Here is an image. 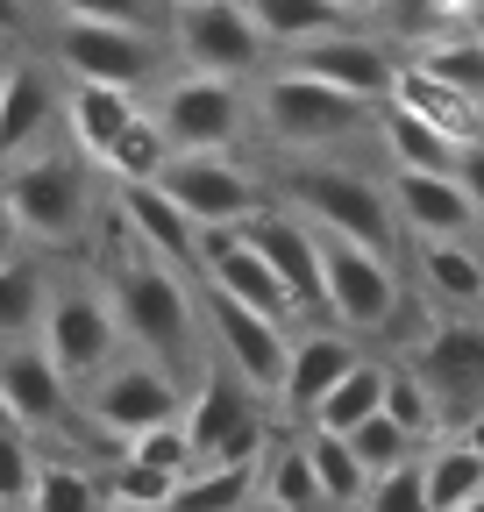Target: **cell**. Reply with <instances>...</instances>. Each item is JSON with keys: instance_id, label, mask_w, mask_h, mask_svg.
<instances>
[{"instance_id": "obj_1", "label": "cell", "mask_w": 484, "mask_h": 512, "mask_svg": "<svg viewBox=\"0 0 484 512\" xmlns=\"http://www.w3.org/2000/svg\"><path fill=\"white\" fill-rule=\"evenodd\" d=\"M114 221V214H107ZM100 278L114 292V313H121V335H129V349L157 356L164 370L178 377H200L207 370V320H200V285L193 271H178L171 256L143 249L129 228L114 221V242L100 256Z\"/></svg>"}, {"instance_id": "obj_2", "label": "cell", "mask_w": 484, "mask_h": 512, "mask_svg": "<svg viewBox=\"0 0 484 512\" xmlns=\"http://www.w3.org/2000/svg\"><path fill=\"white\" fill-rule=\"evenodd\" d=\"M0 207L15 214V228L29 235L36 256H72L107 207L100 200V164L72 136H50L43 150L0 164Z\"/></svg>"}, {"instance_id": "obj_3", "label": "cell", "mask_w": 484, "mask_h": 512, "mask_svg": "<svg viewBox=\"0 0 484 512\" xmlns=\"http://www.w3.org/2000/svg\"><path fill=\"white\" fill-rule=\"evenodd\" d=\"M271 200H285L292 214H307L314 228L349 235V242H363V249H385V256L406 249V228H399V207H392V178H371L363 164H349V157H335V150L292 157V164L271 178Z\"/></svg>"}, {"instance_id": "obj_4", "label": "cell", "mask_w": 484, "mask_h": 512, "mask_svg": "<svg viewBox=\"0 0 484 512\" xmlns=\"http://www.w3.org/2000/svg\"><path fill=\"white\" fill-rule=\"evenodd\" d=\"M257 128L285 150V157H307V150H342L356 143L363 128H378V107L356 100L299 64H278V72L257 86Z\"/></svg>"}, {"instance_id": "obj_5", "label": "cell", "mask_w": 484, "mask_h": 512, "mask_svg": "<svg viewBox=\"0 0 484 512\" xmlns=\"http://www.w3.org/2000/svg\"><path fill=\"white\" fill-rule=\"evenodd\" d=\"M36 342L57 356V370H65L72 384H93L121 349H129V335H121V313H114V292L100 271H50V292H43V328Z\"/></svg>"}, {"instance_id": "obj_6", "label": "cell", "mask_w": 484, "mask_h": 512, "mask_svg": "<svg viewBox=\"0 0 484 512\" xmlns=\"http://www.w3.org/2000/svg\"><path fill=\"white\" fill-rule=\"evenodd\" d=\"M43 57L57 64V79H107V86H157L171 43L164 29L136 22H93V15H50L43 22Z\"/></svg>"}, {"instance_id": "obj_7", "label": "cell", "mask_w": 484, "mask_h": 512, "mask_svg": "<svg viewBox=\"0 0 484 512\" xmlns=\"http://www.w3.org/2000/svg\"><path fill=\"white\" fill-rule=\"evenodd\" d=\"M178 406H186V377L164 370L143 349H121L93 384H79V420L114 448L143 427H157V420H178Z\"/></svg>"}, {"instance_id": "obj_8", "label": "cell", "mask_w": 484, "mask_h": 512, "mask_svg": "<svg viewBox=\"0 0 484 512\" xmlns=\"http://www.w3.org/2000/svg\"><path fill=\"white\" fill-rule=\"evenodd\" d=\"M178 420H186V434H193L200 456H221V463H257L264 448H271L264 392H250V384H242L221 356H207V370L186 384Z\"/></svg>"}, {"instance_id": "obj_9", "label": "cell", "mask_w": 484, "mask_h": 512, "mask_svg": "<svg viewBox=\"0 0 484 512\" xmlns=\"http://www.w3.org/2000/svg\"><path fill=\"white\" fill-rule=\"evenodd\" d=\"M164 43H171V64L221 72V79H250L271 57V36L257 29V15L242 8V0H186V8H171Z\"/></svg>"}, {"instance_id": "obj_10", "label": "cell", "mask_w": 484, "mask_h": 512, "mask_svg": "<svg viewBox=\"0 0 484 512\" xmlns=\"http://www.w3.org/2000/svg\"><path fill=\"white\" fill-rule=\"evenodd\" d=\"M150 114L171 136V150H235L242 128H250V100H242V79L221 72H186L178 64L171 79L150 86Z\"/></svg>"}, {"instance_id": "obj_11", "label": "cell", "mask_w": 484, "mask_h": 512, "mask_svg": "<svg viewBox=\"0 0 484 512\" xmlns=\"http://www.w3.org/2000/svg\"><path fill=\"white\" fill-rule=\"evenodd\" d=\"M321 285H328V320H342L349 335H385L399 320V256L385 249H363L349 235L321 228Z\"/></svg>"}, {"instance_id": "obj_12", "label": "cell", "mask_w": 484, "mask_h": 512, "mask_svg": "<svg viewBox=\"0 0 484 512\" xmlns=\"http://www.w3.org/2000/svg\"><path fill=\"white\" fill-rule=\"evenodd\" d=\"M157 185H164L200 228H235V221H250V214L271 200V185L242 164L235 150H171V164L157 171Z\"/></svg>"}, {"instance_id": "obj_13", "label": "cell", "mask_w": 484, "mask_h": 512, "mask_svg": "<svg viewBox=\"0 0 484 512\" xmlns=\"http://www.w3.org/2000/svg\"><path fill=\"white\" fill-rule=\"evenodd\" d=\"M200 320H207V342L214 356L250 384V392L278 399V377H285V349H292V320H271L257 306H242L214 285H200Z\"/></svg>"}, {"instance_id": "obj_14", "label": "cell", "mask_w": 484, "mask_h": 512, "mask_svg": "<svg viewBox=\"0 0 484 512\" xmlns=\"http://www.w3.org/2000/svg\"><path fill=\"white\" fill-rule=\"evenodd\" d=\"M406 363L420 370V384L435 392L442 420L456 427L470 406H484V313H435Z\"/></svg>"}, {"instance_id": "obj_15", "label": "cell", "mask_w": 484, "mask_h": 512, "mask_svg": "<svg viewBox=\"0 0 484 512\" xmlns=\"http://www.w3.org/2000/svg\"><path fill=\"white\" fill-rule=\"evenodd\" d=\"M0 392H8L15 427H29L36 441L72 434V427H79V384L57 370V356H50L36 335L0 342Z\"/></svg>"}, {"instance_id": "obj_16", "label": "cell", "mask_w": 484, "mask_h": 512, "mask_svg": "<svg viewBox=\"0 0 484 512\" xmlns=\"http://www.w3.org/2000/svg\"><path fill=\"white\" fill-rule=\"evenodd\" d=\"M264 249V264L278 271V285L292 292V313L299 320H328V285H321V228L307 214H292L285 200H264L250 221H235Z\"/></svg>"}, {"instance_id": "obj_17", "label": "cell", "mask_w": 484, "mask_h": 512, "mask_svg": "<svg viewBox=\"0 0 484 512\" xmlns=\"http://www.w3.org/2000/svg\"><path fill=\"white\" fill-rule=\"evenodd\" d=\"M50 136H65V86H57L50 57L22 50L8 64V93H0V164L43 150Z\"/></svg>"}, {"instance_id": "obj_18", "label": "cell", "mask_w": 484, "mask_h": 512, "mask_svg": "<svg viewBox=\"0 0 484 512\" xmlns=\"http://www.w3.org/2000/svg\"><path fill=\"white\" fill-rule=\"evenodd\" d=\"M285 64H299V72H314V79H328V86H342V93H356V100H385L392 93V79H399V57H392V43H378V36H363V29H328V36H307V43H292L285 50Z\"/></svg>"}, {"instance_id": "obj_19", "label": "cell", "mask_w": 484, "mask_h": 512, "mask_svg": "<svg viewBox=\"0 0 484 512\" xmlns=\"http://www.w3.org/2000/svg\"><path fill=\"white\" fill-rule=\"evenodd\" d=\"M356 335L342 328V320H292V349H285V377H278V413L292 420H307L321 399H328V384L356 363Z\"/></svg>"}, {"instance_id": "obj_20", "label": "cell", "mask_w": 484, "mask_h": 512, "mask_svg": "<svg viewBox=\"0 0 484 512\" xmlns=\"http://www.w3.org/2000/svg\"><path fill=\"white\" fill-rule=\"evenodd\" d=\"M107 214L129 228L143 249H157V256H171L178 271H193L200 278V221L171 200V192L157 185V178H143V185H114V200H107Z\"/></svg>"}, {"instance_id": "obj_21", "label": "cell", "mask_w": 484, "mask_h": 512, "mask_svg": "<svg viewBox=\"0 0 484 512\" xmlns=\"http://www.w3.org/2000/svg\"><path fill=\"white\" fill-rule=\"evenodd\" d=\"M413 278L435 313H484V249L477 235H413Z\"/></svg>"}, {"instance_id": "obj_22", "label": "cell", "mask_w": 484, "mask_h": 512, "mask_svg": "<svg viewBox=\"0 0 484 512\" xmlns=\"http://www.w3.org/2000/svg\"><path fill=\"white\" fill-rule=\"evenodd\" d=\"M392 207L406 242L413 235H477V207L456 171H392Z\"/></svg>"}, {"instance_id": "obj_23", "label": "cell", "mask_w": 484, "mask_h": 512, "mask_svg": "<svg viewBox=\"0 0 484 512\" xmlns=\"http://www.w3.org/2000/svg\"><path fill=\"white\" fill-rule=\"evenodd\" d=\"M143 114L136 86H107V79H65V136L100 164L114 150V136Z\"/></svg>"}, {"instance_id": "obj_24", "label": "cell", "mask_w": 484, "mask_h": 512, "mask_svg": "<svg viewBox=\"0 0 484 512\" xmlns=\"http://www.w3.org/2000/svg\"><path fill=\"white\" fill-rule=\"evenodd\" d=\"M378 150L392 171H456V136L449 128H435L428 114H413L399 100H378Z\"/></svg>"}, {"instance_id": "obj_25", "label": "cell", "mask_w": 484, "mask_h": 512, "mask_svg": "<svg viewBox=\"0 0 484 512\" xmlns=\"http://www.w3.org/2000/svg\"><path fill=\"white\" fill-rule=\"evenodd\" d=\"M250 505H257V463L200 456L186 477L171 484V505L164 512H250Z\"/></svg>"}, {"instance_id": "obj_26", "label": "cell", "mask_w": 484, "mask_h": 512, "mask_svg": "<svg viewBox=\"0 0 484 512\" xmlns=\"http://www.w3.org/2000/svg\"><path fill=\"white\" fill-rule=\"evenodd\" d=\"M385 100H399V107H413V114H428L435 128H449L456 143H477V136H484L477 100H470V93H456V86H442L435 72H420L413 57H399V79H392V93H385Z\"/></svg>"}, {"instance_id": "obj_27", "label": "cell", "mask_w": 484, "mask_h": 512, "mask_svg": "<svg viewBox=\"0 0 484 512\" xmlns=\"http://www.w3.org/2000/svg\"><path fill=\"white\" fill-rule=\"evenodd\" d=\"M420 463H428V505L435 512H456V505L484 498V448H470L456 427L420 448Z\"/></svg>"}, {"instance_id": "obj_28", "label": "cell", "mask_w": 484, "mask_h": 512, "mask_svg": "<svg viewBox=\"0 0 484 512\" xmlns=\"http://www.w3.org/2000/svg\"><path fill=\"white\" fill-rule=\"evenodd\" d=\"M420 72H435L442 86H456V93H470V100H484V36L470 29V22H456V29H435V36H413V50H406Z\"/></svg>"}, {"instance_id": "obj_29", "label": "cell", "mask_w": 484, "mask_h": 512, "mask_svg": "<svg viewBox=\"0 0 484 512\" xmlns=\"http://www.w3.org/2000/svg\"><path fill=\"white\" fill-rule=\"evenodd\" d=\"M257 498H278V505H299V512H328L321 498V477H314V456H307V434H292L257 456Z\"/></svg>"}, {"instance_id": "obj_30", "label": "cell", "mask_w": 484, "mask_h": 512, "mask_svg": "<svg viewBox=\"0 0 484 512\" xmlns=\"http://www.w3.org/2000/svg\"><path fill=\"white\" fill-rule=\"evenodd\" d=\"M22 505H29V512H100V505H107L100 463H79V456H57V448H43L36 484H29Z\"/></svg>"}, {"instance_id": "obj_31", "label": "cell", "mask_w": 484, "mask_h": 512, "mask_svg": "<svg viewBox=\"0 0 484 512\" xmlns=\"http://www.w3.org/2000/svg\"><path fill=\"white\" fill-rule=\"evenodd\" d=\"M385 370L392 363H378V356H356L335 384H328V399L307 413V427H335V434H349L356 420H371L378 406H385Z\"/></svg>"}, {"instance_id": "obj_32", "label": "cell", "mask_w": 484, "mask_h": 512, "mask_svg": "<svg viewBox=\"0 0 484 512\" xmlns=\"http://www.w3.org/2000/svg\"><path fill=\"white\" fill-rule=\"evenodd\" d=\"M307 456H314V477H321L328 512L363 505V491H371V470H363V456L349 448V434H335V427H307Z\"/></svg>"}, {"instance_id": "obj_33", "label": "cell", "mask_w": 484, "mask_h": 512, "mask_svg": "<svg viewBox=\"0 0 484 512\" xmlns=\"http://www.w3.org/2000/svg\"><path fill=\"white\" fill-rule=\"evenodd\" d=\"M164 164H171V136L157 128V114L143 107V114L114 136V150L100 157V178H107V185H143V178H157Z\"/></svg>"}, {"instance_id": "obj_34", "label": "cell", "mask_w": 484, "mask_h": 512, "mask_svg": "<svg viewBox=\"0 0 484 512\" xmlns=\"http://www.w3.org/2000/svg\"><path fill=\"white\" fill-rule=\"evenodd\" d=\"M43 292H50V264H43V256L0 264V342L43 328Z\"/></svg>"}, {"instance_id": "obj_35", "label": "cell", "mask_w": 484, "mask_h": 512, "mask_svg": "<svg viewBox=\"0 0 484 512\" xmlns=\"http://www.w3.org/2000/svg\"><path fill=\"white\" fill-rule=\"evenodd\" d=\"M242 8L257 15V29H264L278 50L307 43V36H328V29H342V22H349L335 0H242Z\"/></svg>"}, {"instance_id": "obj_36", "label": "cell", "mask_w": 484, "mask_h": 512, "mask_svg": "<svg viewBox=\"0 0 484 512\" xmlns=\"http://www.w3.org/2000/svg\"><path fill=\"white\" fill-rule=\"evenodd\" d=\"M171 470H150V463H136V456H114L100 463V491H107V505H129V512H164L171 505Z\"/></svg>"}, {"instance_id": "obj_37", "label": "cell", "mask_w": 484, "mask_h": 512, "mask_svg": "<svg viewBox=\"0 0 484 512\" xmlns=\"http://www.w3.org/2000/svg\"><path fill=\"white\" fill-rule=\"evenodd\" d=\"M385 413L413 434V441H435V434H449V420H442V406H435V392L420 384V370L413 363H392L385 370Z\"/></svg>"}, {"instance_id": "obj_38", "label": "cell", "mask_w": 484, "mask_h": 512, "mask_svg": "<svg viewBox=\"0 0 484 512\" xmlns=\"http://www.w3.org/2000/svg\"><path fill=\"white\" fill-rule=\"evenodd\" d=\"M349 448L363 456V470L378 477V470H392V463L420 456V448H428V441H413V434H406V427H399V420H392V413L378 406L371 420H356V427H349Z\"/></svg>"}, {"instance_id": "obj_39", "label": "cell", "mask_w": 484, "mask_h": 512, "mask_svg": "<svg viewBox=\"0 0 484 512\" xmlns=\"http://www.w3.org/2000/svg\"><path fill=\"white\" fill-rule=\"evenodd\" d=\"M356 512H435V505H428V463H420V456H406V463L378 470Z\"/></svg>"}, {"instance_id": "obj_40", "label": "cell", "mask_w": 484, "mask_h": 512, "mask_svg": "<svg viewBox=\"0 0 484 512\" xmlns=\"http://www.w3.org/2000/svg\"><path fill=\"white\" fill-rule=\"evenodd\" d=\"M43 15H93V22H136V29H164V0H36Z\"/></svg>"}, {"instance_id": "obj_41", "label": "cell", "mask_w": 484, "mask_h": 512, "mask_svg": "<svg viewBox=\"0 0 484 512\" xmlns=\"http://www.w3.org/2000/svg\"><path fill=\"white\" fill-rule=\"evenodd\" d=\"M36 463H43V441L29 434V427H0V498H29V484H36Z\"/></svg>"}, {"instance_id": "obj_42", "label": "cell", "mask_w": 484, "mask_h": 512, "mask_svg": "<svg viewBox=\"0 0 484 512\" xmlns=\"http://www.w3.org/2000/svg\"><path fill=\"white\" fill-rule=\"evenodd\" d=\"M456 178H463V192H470V207H477V235H484V136L456 150Z\"/></svg>"}, {"instance_id": "obj_43", "label": "cell", "mask_w": 484, "mask_h": 512, "mask_svg": "<svg viewBox=\"0 0 484 512\" xmlns=\"http://www.w3.org/2000/svg\"><path fill=\"white\" fill-rule=\"evenodd\" d=\"M36 29V0H0V43H22Z\"/></svg>"}, {"instance_id": "obj_44", "label": "cell", "mask_w": 484, "mask_h": 512, "mask_svg": "<svg viewBox=\"0 0 484 512\" xmlns=\"http://www.w3.org/2000/svg\"><path fill=\"white\" fill-rule=\"evenodd\" d=\"M22 256H29V235L15 228V214H8V207H0V264H22Z\"/></svg>"}, {"instance_id": "obj_45", "label": "cell", "mask_w": 484, "mask_h": 512, "mask_svg": "<svg viewBox=\"0 0 484 512\" xmlns=\"http://www.w3.org/2000/svg\"><path fill=\"white\" fill-rule=\"evenodd\" d=\"M456 434H463V441H470V448H484V406H470V413H463V420H456Z\"/></svg>"}, {"instance_id": "obj_46", "label": "cell", "mask_w": 484, "mask_h": 512, "mask_svg": "<svg viewBox=\"0 0 484 512\" xmlns=\"http://www.w3.org/2000/svg\"><path fill=\"white\" fill-rule=\"evenodd\" d=\"M335 8H342V15L356 22V15H378V8H385V0H335Z\"/></svg>"}, {"instance_id": "obj_47", "label": "cell", "mask_w": 484, "mask_h": 512, "mask_svg": "<svg viewBox=\"0 0 484 512\" xmlns=\"http://www.w3.org/2000/svg\"><path fill=\"white\" fill-rule=\"evenodd\" d=\"M250 512H299V505H278V498H257Z\"/></svg>"}, {"instance_id": "obj_48", "label": "cell", "mask_w": 484, "mask_h": 512, "mask_svg": "<svg viewBox=\"0 0 484 512\" xmlns=\"http://www.w3.org/2000/svg\"><path fill=\"white\" fill-rule=\"evenodd\" d=\"M8 64H15V57H0V93H8Z\"/></svg>"}, {"instance_id": "obj_49", "label": "cell", "mask_w": 484, "mask_h": 512, "mask_svg": "<svg viewBox=\"0 0 484 512\" xmlns=\"http://www.w3.org/2000/svg\"><path fill=\"white\" fill-rule=\"evenodd\" d=\"M8 420H15V413H8V392H0V427H8Z\"/></svg>"}, {"instance_id": "obj_50", "label": "cell", "mask_w": 484, "mask_h": 512, "mask_svg": "<svg viewBox=\"0 0 484 512\" xmlns=\"http://www.w3.org/2000/svg\"><path fill=\"white\" fill-rule=\"evenodd\" d=\"M456 512H484V498H470V505H456Z\"/></svg>"}, {"instance_id": "obj_51", "label": "cell", "mask_w": 484, "mask_h": 512, "mask_svg": "<svg viewBox=\"0 0 484 512\" xmlns=\"http://www.w3.org/2000/svg\"><path fill=\"white\" fill-rule=\"evenodd\" d=\"M470 29H477V36H484V8H477V15H470Z\"/></svg>"}, {"instance_id": "obj_52", "label": "cell", "mask_w": 484, "mask_h": 512, "mask_svg": "<svg viewBox=\"0 0 484 512\" xmlns=\"http://www.w3.org/2000/svg\"><path fill=\"white\" fill-rule=\"evenodd\" d=\"M100 512H129V505H100Z\"/></svg>"}, {"instance_id": "obj_53", "label": "cell", "mask_w": 484, "mask_h": 512, "mask_svg": "<svg viewBox=\"0 0 484 512\" xmlns=\"http://www.w3.org/2000/svg\"><path fill=\"white\" fill-rule=\"evenodd\" d=\"M164 8H186V0H164Z\"/></svg>"}, {"instance_id": "obj_54", "label": "cell", "mask_w": 484, "mask_h": 512, "mask_svg": "<svg viewBox=\"0 0 484 512\" xmlns=\"http://www.w3.org/2000/svg\"><path fill=\"white\" fill-rule=\"evenodd\" d=\"M8 512H29V505H8Z\"/></svg>"}, {"instance_id": "obj_55", "label": "cell", "mask_w": 484, "mask_h": 512, "mask_svg": "<svg viewBox=\"0 0 484 512\" xmlns=\"http://www.w3.org/2000/svg\"><path fill=\"white\" fill-rule=\"evenodd\" d=\"M477 121H484V100H477Z\"/></svg>"}]
</instances>
